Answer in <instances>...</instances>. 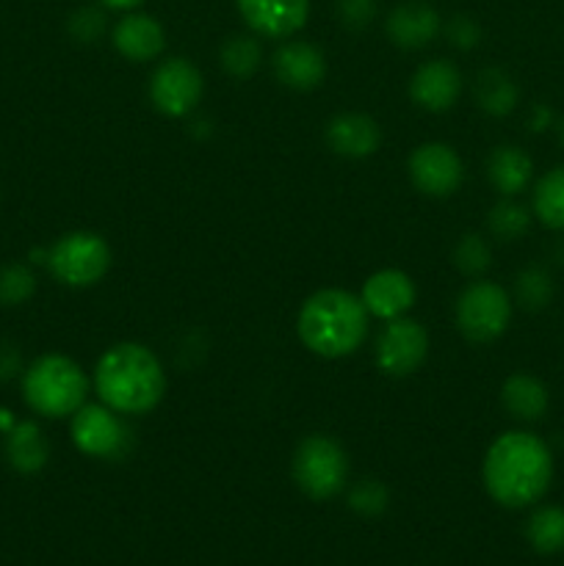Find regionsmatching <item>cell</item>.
Returning <instances> with one entry per match:
<instances>
[{
	"mask_svg": "<svg viewBox=\"0 0 564 566\" xmlns=\"http://www.w3.org/2000/svg\"><path fill=\"white\" fill-rule=\"evenodd\" d=\"M481 479L495 503L506 509L534 506L553 481V453L531 431H503L487 448Z\"/></svg>",
	"mask_w": 564,
	"mask_h": 566,
	"instance_id": "1",
	"label": "cell"
},
{
	"mask_svg": "<svg viewBox=\"0 0 564 566\" xmlns=\"http://www.w3.org/2000/svg\"><path fill=\"white\" fill-rule=\"evenodd\" d=\"M94 390L114 412L144 415L164 398V365L142 343H116L97 359Z\"/></svg>",
	"mask_w": 564,
	"mask_h": 566,
	"instance_id": "2",
	"label": "cell"
},
{
	"mask_svg": "<svg viewBox=\"0 0 564 566\" xmlns=\"http://www.w3.org/2000/svg\"><path fill=\"white\" fill-rule=\"evenodd\" d=\"M304 348L326 359L348 357L368 335V310L354 293L324 287L302 304L296 318Z\"/></svg>",
	"mask_w": 564,
	"mask_h": 566,
	"instance_id": "3",
	"label": "cell"
},
{
	"mask_svg": "<svg viewBox=\"0 0 564 566\" xmlns=\"http://www.w3.org/2000/svg\"><path fill=\"white\" fill-rule=\"evenodd\" d=\"M88 379L75 359L44 354L22 370V398L42 418H66L86 403Z\"/></svg>",
	"mask_w": 564,
	"mask_h": 566,
	"instance_id": "4",
	"label": "cell"
},
{
	"mask_svg": "<svg viewBox=\"0 0 564 566\" xmlns=\"http://www.w3.org/2000/svg\"><path fill=\"white\" fill-rule=\"evenodd\" d=\"M348 479V457L332 437L310 434L293 453V481L313 501H330L343 492Z\"/></svg>",
	"mask_w": 564,
	"mask_h": 566,
	"instance_id": "5",
	"label": "cell"
},
{
	"mask_svg": "<svg viewBox=\"0 0 564 566\" xmlns=\"http://www.w3.org/2000/svg\"><path fill=\"white\" fill-rule=\"evenodd\" d=\"M512 296L498 282L476 280L459 293L457 326L470 343H492L509 329L512 321Z\"/></svg>",
	"mask_w": 564,
	"mask_h": 566,
	"instance_id": "6",
	"label": "cell"
},
{
	"mask_svg": "<svg viewBox=\"0 0 564 566\" xmlns=\"http://www.w3.org/2000/svg\"><path fill=\"white\" fill-rule=\"evenodd\" d=\"M111 265V249L103 235L75 230L61 235L48 252V269L61 285L88 287L105 276Z\"/></svg>",
	"mask_w": 564,
	"mask_h": 566,
	"instance_id": "7",
	"label": "cell"
},
{
	"mask_svg": "<svg viewBox=\"0 0 564 566\" xmlns=\"http://www.w3.org/2000/svg\"><path fill=\"white\" fill-rule=\"evenodd\" d=\"M149 99L164 116H188L202 99V72L180 55L160 61L149 77Z\"/></svg>",
	"mask_w": 564,
	"mask_h": 566,
	"instance_id": "8",
	"label": "cell"
},
{
	"mask_svg": "<svg viewBox=\"0 0 564 566\" xmlns=\"http://www.w3.org/2000/svg\"><path fill=\"white\" fill-rule=\"evenodd\" d=\"M429 354V335L412 318L387 321L376 337V365L387 376H409L424 365Z\"/></svg>",
	"mask_w": 564,
	"mask_h": 566,
	"instance_id": "9",
	"label": "cell"
},
{
	"mask_svg": "<svg viewBox=\"0 0 564 566\" xmlns=\"http://www.w3.org/2000/svg\"><path fill=\"white\" fill-rule=\"evenodd\" d=\"M409 180L426 197H451L464 180V166L462 158L453 153V147L442 142H429L420 144L418 149H412L407 160Z\"/></svg>",
	"mask_w": 564,
	"mask_h": 566,
	"instance_id": "10",
	"label": "cell"
},
{
	"mask_svg": "<svg viewBox=\"0 0 564 566\" xmlns=\"http://www.w3.org/2000/svg\"><path fill=\"white\" fill-rule=\"evenodd\" d=\"M72 442L77 451L92 459H114L125 451L127 431L119 412L105 403H83L72 415Z\"/></svg>",
	"mask_w": 564,
	"mask_h": 566,
	"instance_id": "11",
	"label": "cell"
},
{
	"mask_svg": "<svg viewBox=\"0 0 564 566\" xmlns=\"http://www.w3.org/2000/svg\"><path fill=\"white\" fill-rule=\"evenodd\" d=\"M236 3L243 22L265 39L293 36L310 17V0H236Z\"/></svg>",
	"mask_w": 564,
	"mask_h": 566,
	"instance_id": "12",
	"label": "cell"
},
{
	"mask_svg": "<svg viewBox=\"0 0 564 566\" xmlns=\"http://www.w3.org/2000/svg\"><path fill=\"white\" fill-rule=\"evenodd\" d=\"M459 92H462V75L457 66L446 59H431L415 70L412 81H409V97L415 105L431 114H442L457 103Z\"/></svg>",
	"mask_w": 564,
	"mask_h": 566,
	"instance_id": "13",
	"label": "cell"
},
{
	"mask_svg": "<svg viewBox=\"0 0 564 566\" xmlns=\"http://www.w3.org/2000/svg\"><path fill=\"white\" fill-rule=\"evenodd\" d=\"M359 302L365 304L368 315H374V318H401L415 304V282L398 269L376 271L374 276L365 280Z\"/></svg>",
	"mask_w": 564,
	"mask_h": 566,
	"instance_id": "14",
	"label": "cell"
},
{
	"mask_svg": "<svg viewBox=\"0 0 564 566\" xmlns=\"http://www.w3.org/2000/svg\"><path fill=\"white\" fill-rule=\"evenodd\" d=\"M271 66L276 81L293 92H313L326 75L324 53L310 42H285L276 48Z\"/></svg>",
	"mask_w": 564,
	"mask_h": 566,
	"instance_id": "15",
	"label": "cell"
},
{
	"mask_svg": "<svg viewBox=\"0 0 564 566\" xmlns=\"http://www.w3.org/2000/svg\"><path fill=\"white\" fill-rule=\"evenodd\" d=\"M385 31L390 42L401 50H420L440 33V14L429 3L407 0L387 14Z\"/></svg>",
	"mask_w": 564,
	"mask_h": 566,
	"instance_id": "16",
	"label": "cell"
},
{
	"mask_svg": "<svg viewBox=\"0 0 564 566\" xmlns=\"http://www.w3.org/2000/svg\"><path fill=\"white\" fill-rule=\"evenodd\" d=\"M116 53L127 61H153L164 53L166 33L160 22L149 14H125L111 33Z\"/></svg>",
	"mask_w": 564,
	"mask_h": 566,
	"instance_id": "17",
	"label": "cell"
},
{
	"mask_svg": "<svg viewBox=\"0 0 564 566\" xmlns=\"http://www.w3.org/2000/svg\"><path fill=\"white\" fill-rule=\"evenodd\" d=\"M326 144L341 158H368L379 149L382 130L370 116L341 114L326 125Z\"/></svg>",
	"mask_w": 564,
	"mask_h": 566,
	"instance_id": "18",
	"label": "cell"
},
{
	"mask_svg": "<svg viewBox=\"0 0 564 566\" xmlns=\"http://www.w3.org/2000/svg\"><path fill=\"white\" fill-rule=\"evenodd\" d=\"M534 177V160L518 144H501L487 158V180L501 197H518Z\"/></svg>",
	"mask_w": 564,
	"mask_h": 566,
	"instance_id": "19",
	"label": "cell"
},
{
	"mask_svg": "<svg viewBox=\"0 0 564 566\" xmlns=\"http://www.w3.org/2000/svg\"><path fill=\"white\" fill-rule=\"evenodd\" d=\"M501 403L520 423H536V420L545 418L551 396L536 376L512 374L501 387Z\"/></svg>",
	"mask_w": 564,
	"mask_h": 566,
	"instance_id": "20",
	"label": "cell"
},
{
	"mask_svg": "<svg viewBox=\"0 0 564 566\" xmlns=\"http://www.w3.org/2000/svg\"><path fill=\"white\" fill-rule=\"evenodd\" d=\"M6 459H9V464L17 473H39L50 459V446L44 440V431L33 420L11 423V429L6 431Z\"/></svg>",
	"mask_w": 564,
	"mask_h": 566,
	"instance_id": "21",
	"label": "cell"
},
{
	"mask_svg": "<svg viewBox=\"0 0 564 566\" xmlns=\"http://www.w3.org/2000/svg\"><path fill=\"white\" fill-rule=\"evenodd\" d=\"M476 105L490 116H509L520 103V88L503 70H481L473 86Z\"/></svg>",
	"mask_w": 564,
	"mask_h": 566,
	"instance_id": "22",
	"label": "cell"
},
{
	"mask_svg": "<svg viewBox=\"0 0 564 566\" xmlns=\"http://www.w3.org/2000/svg\"><path fill=\"white\" fill-rule=\"evenodd\" d=\"M531 213L547 230L564 232V164L553 166L536 180L531 193Z\"/></svg>",
	"mask_w": 564,
	"mask_h": 566,
	"instance_id": "23",
	"label": "cell"
},
{
	"mask_svg": "<svg viewBox=\"0 0 564 566\" xmlns=\"http://www.w3.org/2000/svg\"><path fill=\"white\" fill-rule=\"evenodd\" d=\"M525 539L542 556H556L564 551V509L540 506L525 523Z\"/></svg>",
	"mask_w": 564,
	"mask_h": 566,
	"instance_id": "24",
	"label": "cell"
},
{
	"mask_svg": "<svg viewBox=\"0 0 564 566\" xmlns=\"http://www.w3.org/2000/svg\"><path fill=\"white\" fill-rule=\"evenodd\" d=\"M514 302L525 313H542L553 302V276L545 265H525L514 276Z\"/></svg>",
	"mask_w": 564,
	"mask_h": 566,
	"instance_id": "25",
	"label": "cell"
},
{
	"mask_svg": "<svg viewBox=\"0 0 564 566\" xmlns=\"http://www.w3.org/2000/svg\"><path fill=\"white\" fill-rule=\"evenodd\" d=\"M221 66L236 81H247L258 72L260 61H263V48L254 36H230L219 50Z\"/></svg>",
	"mask_w": 564,
	"mask_h": 566,
	"instance_id": "26",
	"label": "cell"
},
{
	"mask_svg": "<svg viewBox=\"0 0 564 566\" xmlns=\"http://www.w3.org/2000/svg\"><path fill=\"white\" fill-rule=\"evenodd\" d=\"M487 227L495 238L501 241H518L529 232L531 227V213L520 202H514L512 197H503L495 208L487 216Z\"/></svg>",
	"mask_w": 564,
	"mask_h": 566,
	"instance_id": "27",
	"label": "cell"
},
{
	"mask_svg": "<svg viewBox=\"0 0 564 566\" xmlns=\"http://www.w3.org/2000/svg\"><path fill=\"white\" fill-rule=\"evenodd\" d=\"M36 291V276L28 265L9 263L0 269V307H20Z\"/></svg>",
	"mask_w": 564,
	"mask_h": 566,
	"instance_id": "28",
	"label": "cell"
},
{
	"mask_svg": "<svg viewBox=\"0 0 564 566\" xmlns=\"http://www.w3.org/2000/svg\"><path fill=\"white\" fill-rule=\"evenodd\" d=\"M453 265H457L462 274L481 276L492 265L490 243H487L481 235H476V232L459 238V243L453 247Z\"/></svg>",
	"mask_w": 564,
	"mask_h": 566,
	"instance_id": "29",
	"label": "cell"
},
{
	"mask_svg": "<svg viewBox=\"0 0 564 566\" xmlns=\"http://www.w3.org/2000/svg\"><path fill=\"white\" fill-rule=\"evenodd\" d=\"M387 490L385 484H379V481H359V484L352 486V492H348V506L354 509L357 514H363V517H376V514H382L387 509Z\"/></svg>",
	"mask_w": 564,
	"mask_h": 566,
	"instance_id": "30",
	"label": "cell"
},
{
	"mask_svg": "<svg viewBox=\"0 0 564 566\" xmlns=\"http://www.w3.org/2000/svg\"><path fill=\"white\" fill-rule=\"evenodd\" d=\"M103 28H105L103 11L92 9V6L75 11L70 20V33L77 39V42H94V39L103 33Z\"/></svg>",
	"mask_w": 564,
	"mask_h": 566,
	"instance_id": "31",
	"label": "cell"
},
{
	"mask_svg": "<svg viewBox=\"0 0 564 566\" xmlns=\"http://www.w3.org/2000/svg\"><path fill=\"white\" fill-rule=\"evenodd\" d=\"M337 17L352 31H363L376 17V0H337Z\"/></svg>",
	"mask_w": 564,
	"mask_h": 566,
	"instance_id": "32",
	"label": "cell"
},
{
	"mask_svg": "<svg viewBox=\"0 0 564 566\" xmlns=\"http://www.w3.org/2000/svg\"><path fill=\"white\" fill-rule=\"evenodd\" d=\"M446 33H448V42L459 50H473L476 44L481 42V28L476 25L473 17H468V14L453 17V20L448 22Z\"/></svg>",
	"mask_w": 564,
	"mask_h": 566,
	"instance_id": "33",
	"label": "cell"
},
{
	"mask_svg": "<svg viewBox=\"0 0 564 566\" xmlns=\"http://www.w3.org/2000/svg\"><path fill=\"white\" fill-rule=\"evenodd\" d=\"M20 370V352L14 346H0V379H11Z\"/></svg>",
	"mask_w": 564,
	"mask_h": 566,
	"instance_id": "34",
	"label": "cell"
},
{
	"mask_svg": "<svg viewBox=\"0 0 564 566\" xmlns=\"http://www.w3.org/2000/svg\"><path fill=\"white\" fill-rule=\"evenodd\" d=\"M551 122H553V111L547 108V105H534V111H531V119H529L531 130L542 133L545 127H551Z\"/></svg>",
	"mask_w": 564,
	"mask_h": 566,
	"instance_id": "35",
	"label": "cell"
},
{
	"mask_svg": "<svg viewBox=\"0 0 564 566\" xmlns=\"http://www.w3.org/2000/svg\"><path fill=\"white\" fill-rule=\"evenodd\" d=\"M103 6H108V9H116V11H130L136 9V6H142L144 0H100Z\"/></svg>",
	"mask_w": 564,
	"mask_h": 566,
	"instance_id": "36",
	"label": "cell"
},
{
	"mask_svg": "<svg viewBox=\"0 0 564 566\" xmlns=\"http://www.w3.org/2000/svg\"><path fill=\"white\" fill-rule=\"evenodd\" d=\"M556 130H558V142H562V147H564V116H562V119H558Z\"/></svg>",
	"mask_w": 564,
	"mask_h": 566,
	"instance_id": "37",
	"label": "cell"
}]
</instances>
